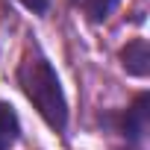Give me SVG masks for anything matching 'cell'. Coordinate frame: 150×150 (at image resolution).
<instances>
[{
    "instance_id": "2",
    "label": "cell",
    "mask_w": 150,
    "mask_h": 150,
    "mask_svg": "<svg viewBox=\"0 0 150 150\" xmlns=\"http://www.w3.org/2000/svg\"><path fill=\"white\" fill-rule=\"evenodd\" d=\"M121 62L132 77H147V71H150V47H147V41L135 38L132 44H127L121 50Z\"/></svg>"
},
{
    "instance_id": "6",
    "label": "cell",
    "mask_w": 150,
    "mask_h": 150,
    "mask_svg": "<svg viewBox=\"0 0 150 150\" xmlns=\"http://www.w3.org/2000/svg\"><path fill=\"white\" fill-rule=\"evenodd\" d=\"M21 6H27L30 12H47V6H50V0H18Z\"/></svg>"
},
{
    "instance_id": "1",
    "label": "cell",
    "mask_w": 150,
    "mask_h": 150,
    "mask_svg": "<svg viewBox=\"0 0 150 150\" xmlns=\"http://www.w3.org/2000/svg\"><path fill=\"white\" fill-rule=\"evenodd\" d=\"M18 83L24 88V94L33 100V106L38 109V115L53 127V129H65L68 124V103L59 86L56 71L50 68V62L41 53H27L21 68H18Z\"/></svg>"
},
{
    "instance_id": "5",
    "label": "cell",
    "mask_w": 150,
    "mask_h": 150,
    "mask_svg": "<svg viewBox=\"0 0 150 150\" xmlns=\"http://www.w3.org/2000/svg\"><path fill=\"white\" fill-rule=\"evenodd\" d=\"M118 3V0H83V6H86V12L94 18V21H100V18H106L109 15V9Z\"/></svg>"
},
{
    "instance_id": "3",
    "label": "cell",
    "mask_w": 150,
    "mask_h": 150,
    "mask_svg": "<svg viewBox=\"0 0 150 150\" xmlns=\"http://www.w3.org/2000/svg\"><path fill=\"white\" fill-rule=\"evenodd\" d=\"M147 103H150V97H147V94H138L135 103H132V109H127V118H124V135H129L132 141L144 138V132H147V115H150Z\"/></svg>"
},
{
    "instance_id": "4",
    "label": "cell",
    "mask_w": 150,
    "mask_h": 150,
    "mask_svg": "<svg viewBox=\"0 0 150 150\" xmlns=\"http://www.w3.org/2000/svg\"><path fill=\"white\" fill-rule=\"evenodd\" d=\"M18 132H21V124L15 109L9 103H0V150H9L18 141Z\"/></svg>"
}]
</instances>
